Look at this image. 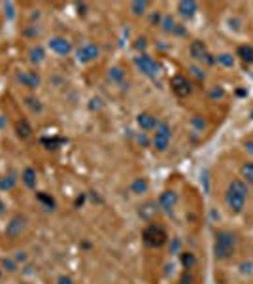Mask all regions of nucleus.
Segmentation results:
<instances>
[{
    "instance_id": "f257e3e1",
    "label": "nucleus",
    "mask_w": 253,
    "mask_h": 284,
    "mask_svg": "<svg viewBox=\"0 0 253 284\" xmlns=\"http://www.w3.org/2000/svg\"><path fill=\"white\" fill-rule=\"evenodd\" d=\"M250 197V186L242 180V178H235L229 182L227 192H225V205L231 214H242L246 209Z\"/></svg>"
},
{
    "instance_id": "f03ea898",
    "label": "nucleus",
    "mask_w": 253,
    "mask_h": 284,
    "mask_svg": "<svg viewBox=\"0 0 253 284\" xmlns=\"http://www.w3.org/2000/svg\"><path fill=\"white\" fill-rule=\"evenodd\" d=\"M238 237L229 230H218L214 237V256L218 262H229L236 254Z\"/></svg>"
},
{
    "instance_id": "7ed1b4c3",
    "label": "nucleus",
    "mask_w": 253,
    "mask_h": 284,
    "mask_svg": "<svg viewBox=\"0 0 253 284\" xmlns=\"http://www.w3.org/2000/svg\"><path fill=\"white\" fill-rule=\"evenodd\" d=\"M142 239H144V243H146L148 247H152V248H161V247L167 245L169 233H167V230H165L161 224H148V226L144 228V231H142Z\"/></svg>"
},
{
    "instance_id": "20e7f679",
    "label": "nucleus",
    "mask_w": 253,
    "mask_h": 284,
    "mask_svg": "<svg viewBox=\"0 0 253 284\" xmlns=\"http://www.w3.org/2000/svg\"><path fill=\"white\" fill-rule=\"evenodd\" d=\"M170 141H172V129H170L169 124L165 122H159L157 129L153 131V148L157 152H167L170 146Z\"/></svg>"
},
{
    "instance_id": "39448f33",
    "label": "nucleus",
    "mask_w": 253,
    "mask_h": 284,
    "mask_svg": "<svg viewBox=\"0 0 253 284\" xmlns=\"http://www.w3.org/2000/svg\"><path fill=\"white\" fill-rule=\"evenodd\" d=\"M189 55H191L195 61H199V63H206V65H214V63H216V59L210 55V52H208V48H206V44H204L202 40H193V42H191V46H189Z\"/></svg>"
},
{
    "instance_id": "423d86ee",
    "label": "nucleus",
    "mask_w": 253,
    "mask_h": 284,
    "mask_svg": "<svg viewBox=\"0 0 253 284\" xmlns=\"http://www.w3.org/2000/svg\"><path fill=\"white\" fill-rule=\"evenodd\" d=\"M170 88L174 91V95H178V97H187V95L193 93V84L187 80V76H184V74H176L170 80Z\"/></svg>"
},
{
    "instance_id": "0eeeda50",
    "label": "nucleus",
    "mask_w": 253,
    "mask_h": 284,
    "mask_svg": "<svg viewBox=\"0 0 253 284\" xmlns=\"http://www.w3.org/2000/svg\"><path fill=\"white\" fill-rule=\"evenodd\" d=\"M136 67L144 72L146 76H157L159 74V63L153 57H150V55L146 53L136 57Z\"/></svg>"
},
{
    "instance_id": "6e6552de",
    "label": "nucleus",
    "mask_w": 253,
    "mask_h": 284,
    "mask_svg": "<svg viewBox=\"0 0 253 284\" xmlns=\"http://www.w3.org/2000/svg\"><path fill=\"white\" fill-rule=\"evenodd\" d=\"M48 46L55 55H68L72 52V42L65 36H53Z\"/></svg>"
},
{
    "instance_id": "1a4fd4ad",
    "label": "nucleus",
    "mask_w": 253,
    "mask_h": 284,
    "mask_svg": "<svg viewBox=\"0 0 253 284\" xmlns=\"http://www.w3.org/2000/svg\"><path fill=\"white\" fill-rule=\"evenodd\" d=\"M99 53H101V50H99L97 44L85 42L84 46L78 50V61H80V63H91V61H95V59L99 57Z\"/></svg>"
},
{
    "instance_id": "9d476101",
    "label": "nucleus",
    "mask_w": 253,
    "mask_h": 284,
    "mask_svg": "<svg viewBox=\"0 0 253 284\" xmlns=\"http://www.w3.org/2000/svg\"><path fill=\"white\" fill-rule=\"evenodd\" d=\"M178 205V194L174 190H165L161 195H159V207L165 211V213L172 214V211L176 209Z\"/></svg>"
},
{
    "instance_id": "9b49d317",
    "label": "nucleus",
    "mask_w": 253,
    "mask_h": 284,
    "mask_svg": "<svg viewBox=\"0 0 253 284\" xmlns=\"http://www.w3.org/2000/svg\"><path fill=\"white\" fill-rule=\"evenodd\" d=\"M136 124L142 131H155L157 125H159V120L153 116L152 112H142V114H138Z\"/></svg>"
},
{
    "instance_id": "f8f14e48",
    "label": "nucleus",
    "mask_w": 253,
    "mask_h": 284,
    "mask_svg": "<svg viewBox=\"0 0 253 284\" xmlns=\"http://www.w3.org/2000/svg\"><path fill=\"white\" fill-rule=\"evenodd\" d=\"M23 228H25V218H23V216H14V218L10 220V224L6 226V235H8L10 239H17V237L21 235Z\"/></svg>"
},
{
    "instance_id": "ddd939ff",
    "label": "nucleus",
    "mask_w": 253,
    "mask_h": 284,
    "mask_svg": "<svg viewBox=\"0 0 253 284\" xmlns=\"http://www.w3.org/2000/svg\"><path fill=\"white\" fill-rule=\"evenodd\" d=\"M178 12H180L182 18L191 19V18L197 16V12H199V4L193 2V0H182V2L178 4Z\"/></svg>"
},
{
    "instance_id": "4468645a",
    "label": "nucleus",
    "mask_w": 253,
    "mask_h": 284,
    "mask_svg": "<svg viewBox=\"0 0 253 284\" xmlns=\"http://www.w3.org/2000/svg\"><path fill=\"white\" fill-rule=\"evenodd\" d=\"M19 82L25 86V88H38L40 86V76L36 74V72H29V71H25V72H21L19 74Z\"/></svg>"
},
{
    "instance_id": "2eb2a0df",
    "label": "nucleus",
    "mask_w": 253,
    "mask_h": 284,
    "mask_svg": "<svg viewBox=\"0 0 253 284\" xmlns=\"http://www.w3.org/2000/svg\"><path fill=\"white\" fill-rule=\"evenodd\" d=\"M148 190H150V182L146 178H135L131 184V192L135 195H144V194H148Z\"/></svg>"
},
{
    "instance_id": "dca6fc26",
    "label": "nucleus",
    "mask_w": 253,
    "mask_h": 284,
    "mask_svg": "<svg viewBox=\"0 0 253 284\" xmlns=\"http://www.w3.org/2000/svg\"><path fill=\"white\" fill-rule=\"evenodd\" d=\"M240 178H242L248 186H253V161H246V163L240 167Z\"/></svg>"
},
{
    "instance_id": "f3484780",
    "label": "nucleus",
    "mask_w": 253,
    "mask_h": 284,
    "mask_svg": "<svg viewBox=\"0 0 253 284\" xmlns=\"http://www.w3.org/2000/svg\"><path fill=\"white\" fill-rule=\"evenodd\" d=\"M21 180H23V184H25L29 190H34V188H36V171H34L33 167H27L25 173H23V177H21Z\"/></svg>"
},
{
    "instance_id": "a211bd4d",
    "label": "nucleus",
    "mask_w": 253,
    "mask_h": 284,
    "mask_svg": "<svg viewBox=\"0 0 253 284\" xmlns=\"http://www.w3.org/2000/svg\"><path fill=\"white\" fill-rule=\"evenodd\" d=\"M180 260H182L184 269H187V271H191L193 267L197 266V256H195L193 252H182V254H180Z\"/></svg>"
},
{
    "instance_id": "6ab92c4d",
    "label": "nucleus",
    "mask_w": 253,
    "mask_h": 284,
    "mask_svg": "<svg viewBox=\"0 0 253 284\" xmlns=\"http://www.w3.org/2000/svg\"><path fill=\"white\" fill-rule=\"evenodd\" d=\"M236 57H240L244 63H253V48L252 46H240Z\"/></svg>"
},
{
    "instance_id": "aec40b11",
    "label": "nucleus",
    "mask_w": 253,
    "mask_h": 284,
    "mask_svg": "<svg viewBox=\"0 0 253 284\" xmlns=\"http://www.w3.org/2000/svg\"><path fill=\"white\" fill-rule=\"evenodd\" d=\"M17 135H19L21 139H29V137L33 135V127L29 125L27 120H21V122L17 124Z\"/></svg>"
},
{
    "instance_id": "412c9836",
    "label": "nucleus",
    "mask_w": 253,
    "mask_h": 284,
    "mask_svg": "<svg viewBox=\"0 0 253 284\" xmlns=\"http://www.w3.org/2000/svg\"><path fill=\"white\" fill-rule=\"evenodd\" d=\"M216 63L221 65V67H225V69H233L235 67V57L231 53H219L216 57Z\"/></svg>"
},
{
    "instance_id": "4be33fe9",
    "label": "nucleus",
    "mask_w": 253,
    "mask_h": 284,
    "mask_svg": "<svg viewBox=\"0 0 253 284\" xmlns=\"http://www.w3.org/2000/svg\"><path fill=\"white\" fill-rule=\"evenodd\" d=\"M108 80L114 82V84H121V82L125 80V72H123V69H121V67L110 69V72H108Z\"/></svg>"
},
{
    "instance_id": "5701e85b",
    "label": "nucleus",
    "mask_w": 253,
    "mask_h": 284,
    "mask_svg": "<svg viewBox=\"0 0 253 284\" xmlns=\"http://www.w3.org/2000/svg\"><path fill=\"white\" fill-rule=\"evenodd\" d=\"M146 8H148V2H133L131 4V10L135 16H142L146 12Z\"/></svg>"
},
{
    "instance_id": "b1692460",
    "label": "nucleus",
    "mask_w": 253,
    "mask_h": 284,
    "mask_svg": "<svg viewBox=\"0 0 253 284\" xmlns=\"http://www.w3.org/2000/svg\"><path fill=\"white\" fill-rule=\"evenodd\" d=\"M176 23H174V19L170 18V16H167V18L163 19V29H165V33H174L176 31Z\"/></svg>"
},
{
    "instance_id": "393cba45",
    "label": "nucleus",
    "mask_w": 253,
    "mask_h": 284,
    "mask_svg": "<svg viewBox=\"0 0 253 284\" xmlns=\"http://www.w3.org/2000/svg\"><path fill=\"white\" fill-rule=\"evenodd\" d=\"M14 184H16V178H12V177L0 178V188H2V190H12Z\"/></svg>"
},
{
    "instance_id": "a878e982",
    "label": "nucleus",
    "mask_w": 253,
    "mask_h": 284,
    "mask_svg": "<svg viewBox=\"0 0 253 284\" xmlns=\"http://www.w3.org/2000/svg\"><path fill=\"white\" fill-rule=\"evenodd\" d=\"M252 267H253L252 262H244V264L240 266V273H242V275H252V273H253Z\"/></svg>"
},
{
    "instance_id": "bb28decb",
    "label": "nucleus",
    "mask_w": 253,
    "mask_h": 284,
    "mask_svg": "<svg viewBox=\"0 0 253 284\" xmlns=\"http://www.w3.org/2000/svg\"><path fill=\"white\" fill-rule=\"evenodd\" d=\"M40 201H44V203H48V207H55V201H53V199H51V197H48V195H44V194H40Z\"/></svg>"
},
{
    "instance_id": "cd10ccee",
    "label": "nucleus",
    "mask_w": 253,
    "mask_h": 284,
    "mask_svg": "<svg viewBox=\"0 0 253 284\" xmlns=\"http://www.w3.org/2000/svg\"><path fill=\"white\" fill-rule=\"evenodd\" d=\"M57 284H74V281H72L70 277H67V275H61V277L57 279Z\"/></svg>"
},
{
    "instance_id": "c85d7f7f",
    "label": "nucleus",
    "mask_w": 253,
    "mask_h": 284,
    "mask_svg": "<svg viewBox=\"0 0 253 284\" xmlns=\"http://www.w3.org/2000/svg\"><path fill=\"white\" fill-rule=\"evenodd\" d=\"M191 71H193V74H195L197 78H202V80H204V72L201 71L199 67H191Z\"/></svg>"
},
{
    "instance_id": "c756f323",
    "label": "nucleus",
    "mask_w": 253,
    "mask_h": 284,
    "mask_svg": "<svg viewBox=\"0 0 253 284\" xmlns=\"http://www.w3.org/2000/svg\"><path fill=\"white\" fill-rule=\"evenodd\" d=\"M244 146H246V150L253 156V141H246L244 142Z\"/></svg>"
},
{
    "instance_id": "7c9ffc66",
    "label": "nucleus",
    "mask_w": 253,
    "mask_h": 284,
    "mask_svg": "<svg viewBox=\"0 0 253 284\" xmlns=\"http://www.w3.org/2000/svg\"><path fill=\"white\" fill-rule=\"evenodd\" d=\"M223 95H225L223 89H214V91H212V97H223Z\"/></svg>"
},
{
    "instance_id": "2f4dec72",
    "label": "nucleus",
    "mask_w": 253,
    "mask_h": 284,
    "mask_svg": "<svg viewBox=\"0 0 253 284\" xmlns=\"http://www.w3.org/2000/svg\"><path fill=\"white\" fill-rule=\"evenodd\" d=\"M4 213V203H2V201H0V214Z\"/></svg>"
},
{
    "instance_id": "473e14b6",
    "label": "nucleus",
    "mask_w": 253,
    "mask_h": 284,
    "mask_svg": "<svg viewBox=\"0 0 253 284\" xmlns=\"http://www.w3.org/2000/svg\"><path fill=\"white\" fill-rule=\"evenodd\" d=\"M0 279H2V269H0Z\"/></svg>"
}]
</instances>
